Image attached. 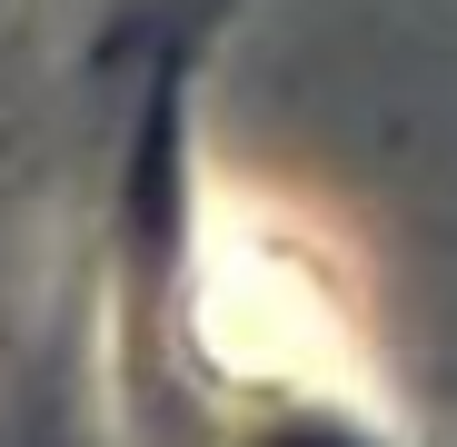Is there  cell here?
I'll list each match as a JSON object with an SVG mask.
<instances>
[{
    "label": "cell",
    "mask_w": 457,
    "mask_h": 447,
    "mask_svg": "<svg viewBox=\"0 0 457 447\" xmlns=\"http://www.w3.org/2000/svg\"><path fill=\"white\" fill-rule=\"evenodd\" d=\"M278 447H348V437H328V427H298V437H278Z\"/></svg>",
    "instance_id": "cell-1"
}]
</instances>
